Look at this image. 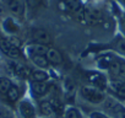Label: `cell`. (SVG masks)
Masks as SVG:
<instances>
[{
	"instance_id": "6da1fadb",
	"label": "cell",
	"mask_w": 125,
	"mask_h": 118,
	"mask_svg": "<svg viewBox=\"0 0 125 118\" xmlns=\"http://www.w3.org/2000/svg\"><path fill=\"white\" fill-rule=\"evenodd\" d=\"M76 17L80 22L86 24V25H98L103 21L101 11L91 8H80L76 12Z\"/></svg>"
},
{
	"instance_id": "7a4b0ae2",
	"label": "cell",
	"mask_w": 125,
	"mask_h": 118,
	"mask_svg": "<svg viewBox=\"0 0 125 118\" xmlns=\"http://www.w3.org/2000/svg\"><path fill=\"white\" fill-rule=\"evenodd\" d=\"M104 109L112 118H125V107L113 98L104 100Z\"/></svg>"
},
{
	"instance_id": "3957f363",
	"label": "cell",
	"mask_w": 125,
	"mask_h": 118,
	"mask_svg": "<svg viewBox=\"0 0 125 118\" xmlns=\"http://www.w3.org/2000/svg\"><path fill=\"white\" fill-rule=\"evenodd\" d=\"M81 94H82L83 98H86L87 101H90L92 103H101V102H104V100H105V96L103 95V92L96 87L85 86L81 89Z\"/></svg>"
},
{
	"instance_id": "277c9868",
	"label": "cell",
	"mask_w": 125,
	"mask_h": 118,
	"mask_svg": "<svg viewBox=\"0 0 125 118\" xmlns=\"http://www.w3.org/2000/svg\"><path fill=\"white\" fill-rule=\"evenodd\" d=\"M0 49L11 58H19L21 55L19 47L16 44H14L11 41L5 39V38H0Z\"/></svg>"
},
{
	"instance_id": "5b68a950",
	"label": "cell",
	"mask_w": 125,
	"mask_h": 118,
	"mask_svg": "<svg viewBox=\"0 0 125 118\" xmlns=\"http://www.w3.org/2000/svg\"><path fill=\"white\" fill-rule=\"evenodd\" d=\"M32 37L36 41V43H41V44H48L50 42V35L43 30V28H36L32 32Z\"/></svg>"
},
{
	"instance_id": "8992f818",
	"label": "cell",
	"mask_w": 125,
	"mask_h": 118,
	"mask_svg": "<svg viewBox=\"0 0 125 118\" xmlns=\"http://www.w3.org/2000/svg\"><path fill=\"white\" fill-rule=\"evenodd\" d=\"M108 70L112 74L119 76L120 79H125V63L119 62V60H116V59H115V60L112 63V65L109 67Z\"/></svg>"
},
{
	"instance_id": "52a82bcc",
	"label": "cell",
	"mask_w": 125,
	"mask_h": 118,
	"mask_svg": "<svg viewBox=\"0 0 125 118\" xmlns=\"http://www.w3.org/2000/svg\"><path fill=\"white\" fill-rule=\"evenodd\" d=\"M48 62L53 63V64H61L62 63V55L61 53L55 49V48H48L47 50V54H45Z\"/></svg>"
},
{
	"instance_id": "ba28073f",
	"label": "cell",
	"mask_w": 125,
	"mask_h": 118,
	"mask_svg": "<svg viewBox=\"0 0 125 118\" xmlns=\"http://www.w3.org/2000/svg\"><path fill=\"white\" fill-rule=\"evenodd\" d=\"M9 9L12 14H15L17 16L23 15V11H25L23 0H10L9 1Z\"/></svg>"
},
{
	"instance_id": "9c48e42d",
	"label": "cell",
	"mask_w": 125,
	"mask_h": 118,
	"mask_svg": "<svg viewBox=\"0 0 125 118\" xmlns=\"http://www.w3.org/2000/svg\"><path fill=\"white\" fill-rule=\"evenodd\" d=\"M20 112L23 118H34V116H36L33 106L27 101H23L20 103Z\"/></svg>"
},
{
	"instance_id": "30bf717a",
	"label": "cell",
	"mask_w": 125,
	"mask_h": 118,
	"mask_svg": "<svg viewBox=\"0 0 125 118\" xmlns=\"http://www.w3.org/2000/svg\"><path fill=\"white\" fill-rule=\"evenodd\" d=\"M110 85H112V89L114 90V92L116 95L125 98V81H123L120 79H115V80H112Z\"/></svg>"
},
{
	"instance_id": "8fae6325",
	"label": "cell",
	"mask_w": 125,
	"mask_h": 118,
	"mask_svg": "<svg viewBox=\"0 0 125 118\" xmlns=\"http://www.w3.org/2000/svg\"><path fill=\"white\" fill-rule=\"evenodd\" d=\"M30 52L32 55H45L48 48L45 47V44H41V43H33L30 46Z\"/></svg>"
},
{
	"instance_id": "7c38bea8",
	"label": "cell",
	"mask_w": 125,
	"mask_h": 118,
	"mask_svg": "<svg viewBox=\"0 0 125 118\" xmlns=\"http://www.w3.org/2000/svg\"><path fill=\"white\" fill-rule=\"evenodd\" d=\"M11 65H12L11 68H12V70L15 71V74H17V75L21 76V78H27V76L31 74L30 69H28L27 67L20 64V63H12Z\"/></svg>"
},
{
	"instance_id": "4fadbf2b",
	"label": "cell",
	"mask_w": 125,
	"mask_h": 118,
	"mask_svg": "<svg viewBox=\"0 0 125 118\" xmlns=\"http://www.w3.org/2000/svg\"><path fill=\"white\" fill-rule=\"evenodd\" d=\"M48 84H45L44 81H33L32 83V91L36 95H44L48 91Z\"/></svg>"
},
{
	"instance_id": "5bb4252c",
	"label": "cell",
	"mask_w": 125,
	"mask_h": 118,
	"mask_svg": "<svg viewBox=\"0 0 125 118\" xmlns=\"http://www.w3.org/2000/svg\"><path fill=\"white\" fill-rule=\"evenodd\" d=\"M88 79L96 85V86H99V87H105V84H107V81H105V78L103 76V75H101V74H91L90 76H88Z\"/></svg>"
},
{
	"instance_id": "9a60e30c",
	"label": "cell",
	"mask_w": 125,
	"mask_h": 118,
	"mask_svg": "<svg viewBox=\"0 0 125 118\" xmlns=\"http://www.w3.org/2000/svg\"><path fill=\"white\" fill-rule=\"evenodd\" d=\"M64 5H65V9L70 12H76L81 8L80 0H65Z\"/></svg>"
},
{
	"instance_id": "2e32d148",
	"label": "cell",
	"mask_w": 125,
	"mask_h": 118,
	"mask_svg": "<svg viewBox=\"0 0 125 118\" xmlns=\"http://www.w3.org/2000/svg\"><path fill=\"white\" fill-rule=\"evenodd\" d=\"M32 62L41 68H47L48 67V59L45 55H32Z\"/></svg>"
},
{
	"instance_id": "e0dca14e",
	"label": "cell",
	"mask_w": 125,
	"mask_h": 118,
	"mask_svg": "<svg viewBox=\"0 0 125 118\" xmlns=\"http://www.w3.org/2000/svg\"><path fill=\"white\" fill-rule=\"evenodd\" d=\"M39 109H41L42 114H44V116H52L54 113V106L50 102H47V101H44V102L41 103Z\"/></svg>"
},
{
	"instance_id": "ac0fdd59",
	"label": "cell",
	"mask_w": 125,
	"mask_h": 118,
	"mask_svg": "<svg viewBox=\"0 0 125 118\" xmlns=\"http://www.w3.org/2000/svg\"><path fill=\"white\" fill-rule=\"evenodd\" d=\"M115 60L114 58H112L110 55H104V57H101L98 59V65L103 69H109V67L112 65V63Z\"/></svg>"
},
{
	"instance_id": "d6986e66",
	"label": "cell",
	"mask_w": 125,
	"mask_h": 118,
	"mask_svg": "<svg viewBox=\"0 0 125 118\" xmlns=\"http://www.w3.org/2000/svg\"><path fill=\"white\" fill-rule=\"evenodd\" d=\"M48 76L49 75L43 70H34L31 73V78L33 79V81H45Z\"/></svg>"
},
{
	"instance_id": "ffe728a7",
	"label": "cell",
	"mask_w": 125,
	"mask_h": 118,
	"mask_svg": "<svg viewBox=\"0 0 125 118\" xmlns=\"http://www.w3.org/2000/svg\"><path fill=\"white\" fill-rule=\"evenodd\" d=\"M6 96H8V100H9L10 102H15V101H17V98H19V96H20V91H19V89H17L16 86L11 85V87H10L9 91L6 92Z\"/></svg>"
},
{
	"instance_id": "44dd1931",
	"label": "cell",
	"mask_w": 125,
	"mask_h": 118,
	"mask_svg": "<svg viewBox=\"0 0 125 118\" xmlns=\"http://www.w3.org/2000/svg\"><path fill=\"white\" fill-rule=\"evenodd\" d=\"M11 87V81L6 78H0V94H6Z\"/></svg>"
},
{
	"instance_id": "7402d4cb",
	"label": "cell",
	"mask_w": 125,
	"mask_h": 118,
	"mask_svg": "<svg viewBox=\"0 0 125 118\" xmlns=\"http://www.w3.org/2000/svg\"><path fill=\"white\" fill-rule=\"evenodd\" d=\"M4 27H5V30L9 31V32H17V30H19L17 25H16L11 19L5 20V22H4Z\"/></svg>"
},
{
	"instance_id": "603a6c76",
	"label": "cell",
	"mask_w": 125,
	"mask_h": 118,
	"mask_svg": "<svg viewBox=\"0 0 125 118\" xmlns=\"http://www.w3.org/2000/svg\"><path fill=\"white\" fill-rule=\"evenodd\" d=\"M65 118H81L80 116V112L75 108H69L66 112H65Z\"/></svg>"
},
{
	"instance_id": "cb8c5ba5",
	"label": "cell",
	"mask_w": 125,
	"mask_h": 118,
	"mask_svg": "<svg viewBox=\"0 0 125 118\" xmlns=\"http://www.w3.org/2000/svg\"><path fill=\"white\" fill-rule=\"evenodd\" d=\"M115 47H116V49H118L120 53L125 54V39H119V41H116Z\"/></svg>"
},
{
	"instance_id": "d4e9b609",
	"label": "cell",
	"mask_w": 125,
	"mask_h": 118,
	"mask_svg": "<svg viewBox=\"0 0 125 118\" xmlns=\"http://www.w3.org/2000/svg\"><path fill=\"white\" fill-rule=\"evenodd\" d=\"M0 118H12V116L6 108H0Z\"/></svg>"
},
{
	"instance_id": "484cf974",
	"label": "cell",
	"mask_w": 125,
	"mask_h": 118,
	"mask_svg": "<svg viewBox=\"0 0 125 118\" xmlns=\"http://www.w3.org/2000/svg\"><path fill=\"white\" fill-rule=\"evenodd\" d=\"M41 1H42V0H27V4H28L30 8L34 9V8H37L41 4Z\"/></svg>"
},
{
	"instance_id": "4316f807",
	"label": "cell",
	"mask_w": 125,
	"mask_h": 118,
	"mask_svg": "<svg viewBox=\"0 0 125 118\" xmlns=\"http://www.w3.org/2000/svg\"><path fill=\"white\" fill-rule=\"evenodd\" d=\"M91 118H109V117H107L105 114H103L101 112H93V113H91Z\"/></svg>"
},
{
	"instance_id": "83f0119b",
	"label": "cell",
	"mask_w": 125,
	"mask_h": 118,
	"mask_svg": "<svg viewBox=\"0 0 125 118\" xmlns=\"http://www.w3.org/2000/svg\"><path fill=\"white\" fill-rule=\"evenodd\" d=\"M0 10H1V8H0Z\"/></svg>"
},
{
	"instance_id": "f1b7e54d",
	"label": "cell",
	"mask_w": 125,
	"mask_h": 118,
	"mask_svg": "<svg viewBox=\"0 0 125 118\" xmlns=\"http://www.w3.org/2000/svg\"><path fill=\"white\" fill-rule=\"evenodd\" d=\"M124 1H125V0H124Z\"/></svg>"
}]
</instances>
